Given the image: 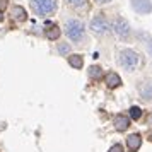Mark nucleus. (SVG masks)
Returning a JSON list of instances; mask_svg holds the SVG:
<instances>
[{"mask_svg": "<svg viewBox=\"0 0 152 152\" xmlns=\"http://www.w3.org/2000/svg\"><path fill=\"white\" fill-rule=\"evenodd\" d=\"M84 33H86V26H84L82 21L79 19H69L67 24H65V34L69 36V39H72L74 43L80 41L84 38Z\"/></svg>", "mask_w": 152, "mask_h": 152, "instance_id": "1", "label": "nucleus"}, {"mask_svg": "<svg viewBox=\"0 0 152 152\" xmlns=\"http://www.w3.org/2000/svg\"><path fill=\"white\" fill-rule=\"evenodd\" d=\"M120 65H121L123 69L133 72V70L138 69V65H140V56H138L133 50H121V51H120Z\"/></svg>", "mask_w": 152, "mask_h": 152, "instance_id": "2", "label": "nucleus"}, {"mask_svg": "<svg viewBox=\"0 0 152 152\" xmlns=\"http://www.w3.org/2000/svg\"><path fill=\"white\" fill-rule=\"evenodd\" d=\"M31 9L38 15H50L56 10V0H31Z\"/></svg>", "mask_w": 152, "mask_h": 152, "instance_id": "3", "label": "nucleus"}, {"mask_svg": "<svg viewBox=\"0 0 152 152\" xmlns=\"http://www.w3.org/2000/svg\"><path fill=\"white\" fill-rule=\"evenodd\" d=\"M91 29H92L94 33H97V34H106L108 29H110L106 17H104L103 14H97L96 17L92 19V22H91Z\"/></svg>", "mask_w": 152, "mask_h": 152, "instance_id": "4", "label": "nucleus"}, {"mask_svg": "<svg viewBox=\"0 0 152 152\" xmlns=\"http://www.w3.org/2000/svg\"><path fill=\"white\" fill-rule=\"evenodd\" d=\"M113 26H115V33H116L121 39L128 38V34H130V26H128V22L125 21L123 17H118Z\"/></svg>", "mask_w": 152, "mask_h": 152, "instance_id": "5", "label": "nucleus"}, {"mask_svg": "<svg viewBox=\"0 0 152 152\" xmlns=\"http://www.w3.org/2000/svg\"><path fill=\"white\" fill-rule=\"evenodd\" d=\"M140 145H142V137L138 135V133H132L128 135L126 138V149L130 152H137L140 149Z\"/></svg>", "mask_w": 152, "mask_h": 152, "instance_id": "6", "label": "nucleus"}, {"mask_svg": "<svg viewBox=\"0 0 152 152\" xmlns=\"http://www.w3.org/2000/svg\"><path fill=\"white\" fill-rule=\"evenodd\" d=\"M132 5L138 14H149L152 10V4L149 0H132Z\"/></svg>", "mask_w": 152, "mask_h": 152, "instance_id": "7", "label": "nucleus"}, {"mask_svg": "<svg viewBox=\"0 0 152 152\" xmlns=\"http://www.w3.org/2000/svg\"><path fill=\"white\" fill-rule=\"evenodd\" d=\"M113 125H115V128L118 132H125L130 126V120H128V116H125V115H116L115 120H113Z\"/></svg>", "mask_w": 152, "mask_h": 152, "instance_id": "8", "label": "nucleus"}, {"mask_svg": "<svg viewBox=\"0 0 152 152\" xmlns=\"http://www.w3.org/2000/svg\"><path fill=\"white\" fill-rule=\"evenodd\" d=\"M104 82H106V86L108 87H118L120 84H121V79H120V75L118 74H115V72H108L106 74V77H104Z\"/></svg>", "mask_w": 152, "mask_h": 152, "instance_id": "9", "label": "nucleus"}, {"mask_svg": "<svg viewBox=\"0 0 152 152\" xmlns=\"http://www.w3.org/2000/svg\"><path fill=\"white\" fill-rule=\"evenodd\" d=\"M10 15H12V19L17 22H22L26 21V17H28V14H26V10L22 7H19V5H14V7L10 9Z\"/></svg>", "mask_w": 152, "mask_h": 152, "instance_id": "10", "label": "nucleus"}, {"mask_svg": "<svg viewBox=\"0 0 152 152\" xmlns=\"http://www.w3.org/2000/svg\"><path fill=\"white\" fill-rule=\"evenodd\" d=\"M138 92H140V96L144 97L145 101H151L152 99V82H144L138 87Z\"/></svg>", "mask_w": 152, "mask_h": 152, "instance_id": "11", "label": "nucleus"}, {"mask_svg": "<svg viewBox=\"0 0 152 152\" xmlns=\"http://www.w3.org/2000/svg\"><path fill=\"white\" fill-rule=\"evenodd\" d=\"M69 63H70V67H74V69H82L84 67L82 55H70L69 56Z\"/></svg>", "mask_w": 152, "mask_h": 152, "instance_id": "12", "label": "nucleus"}, {"mask_svg": "<svg viewBox=\"0 0 152 152\" xmlns=\"http://www.w3.org/2000/svg\"><path fill=\"white\" fill-rule=\"evenodd\" d=\"M58 36H60V28L58 26H50L48 29H46V38L48 39H58Z\"/></svg>", "mask_w": 152, "mask_h": 152, "instance_id": "13", "label": "nucleus"}, {"mask_svg": "<svg viewBox=\"0 0 152 152\" xmlns=\"http://www.w3.org/2000/svg\"><path fill=\"white\" fill-rule=\"evenodd\" d=\"M87 74H89L91 79H101V67H97V65H92V67H89Z\"/></svg>", "mask_w": 152, "mask_h": 152, "instance_id": "14", "label": "nucleus"}, {"mask_svg": "<svg viewBox=\"0 0 152 152\" xmlns=\"http://www.w3.org/2000/svg\"><path fill=\"white\" fill-rule=\"evenodd\" d=\"M67 4L74 9H82V7H86L87 0H67Z\"/></svg>", "mask_w": 152, "mask_h": 152, "instance_id": "15", "label": "nucleus"}, {"mask_svg": "<svg viewBox=\"0 0 152 152\" xmlns=\"http://www.w3.org/2000/svg\"><path fill=\"white\" fill-rule=\"evenodd\" d=\"M142 116V110L138 108V106H132L130 108V118L132 120H140Z\"/></svg>", "mask_w": 152, "mask_h": 152, "instance_id": "16", "label": "nucleus"}, {"mask_svg": "<svg viewBox=\"0 0 152 152\" xmlns=\"http://www.w3.org/2000/svg\"><path fill=\"white\" fill-rule=\"evenodd\" d=\"M58 51H60V55H69L70 45L69 43H60V45H58Z\"/></svg>", "mask_w": 152, "mask_h": 152, "instance_id": "17", "label": "nucleus"}, {"mask_svg": "<svg viewBox=\"0 0 152 152\" xmlns=\"http://www.w3.org/2000/svg\"><path fill=\"white\" fill-rule=\"evenodd\" d=\"M110 152H123V149H121V145L115 144V145H113V147L110 149Z\"/></svg>", "mask_w": 152, "mask_h": 152, "instance_id": "18", "label": "nucleus"}, {"mask_svg": "<svg viewBox=\"0 0 152 152\" xmlns=\"http://www.w3.org/2000/svg\"><path fill=\"white\" fill-rule=\"evenodd\" d=\"M4 7H7V0H0V10Z\"/></svg>", "mask_w": 152, "mask_h": 152, "instance_id": "19", "label": "nucleus"}, {"mask_svg": "<svg viewBox=\"0 0 152 152\" xmlns=\"http://www.w3.org/2000/svg\"><path fill=\"white\" fill-rule=\"evenodd\" d=\"M97 4H108V2H111V0H96Z\"/></svg>", "mask_w": 152, "mask_h": 152, "instance_id": "20", "label": "nucleus"}, {"mask_svg": "<svg viewBox=\"0 0 152 152\" xmlns=\"http://www.w3.org/2000/svg\"><path fill=\"white\" fill-rule=\"evenodd\" d=\"M149 53L152 55V41H151V45H149Z\"/></svg>", "mask_w": 152, "mask_h": 152, "instance_id": "21", "label": "nucleus"}, {"mask_svg": "<svg viewBox=\"0 0 152 152\" xmlns=\"http://www.w3.org/2000/svg\"><path fill=\"white\" fill-rule=\"evenodd\" d=\"M147 137H149V140H152V132H149V135H147Z\"/></svg>", "mask_w": 152, "mask_h": 152, "instance_id": "22", "label": "nucleus"}, {"mask_svg": "<svg viewBox=\"0 0 152 152\" xmlns=\"http://www.w3.org/2000/svg\"><path fill=\"white\" fill-rule=\"evenodd\" d=\"M2 19H4V15H2V10H0V21H2Z\"/></svg>", "mask_w": 152, "mask_h": 152, "instance_id": "23", "label": "nucleus"}]
</instances>
